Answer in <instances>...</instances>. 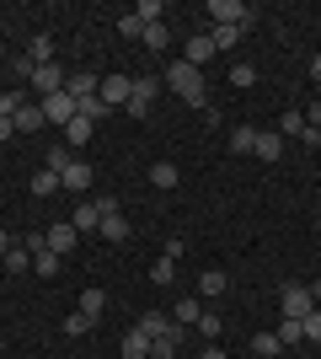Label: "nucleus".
I'll return each instance as SVG.
<instances>
[{
    "mask_svg": "<svg viewBox=\"0 0 321 359\" xmlns=\"http://www.w3.org/2000/svg\"><path fill=\"white\" fill-rule=\"evenodd\" d=\"M166 86L177 91L187 107H199V113H204V102H209V97H204V70H199V65L171 60V65H166Z\"/></svg>",
    "mask_w": 321,
    "mask_h": 359,
    "instance_id": "f257e3e1",
    "label": "nucleus"
},
{
    "mask_svg": "<svg viewBox=\"0 0 321 359\" xmlns=\"http://www.w3.org/2000/svg\"><path fill=\"white\" fill-rule=\"evenodd\" d=\"M204 16H209V27H241V32H252V22H257L246 0H209Z\"/></svg>",
    "mask_w": 321,
    "mask_h": 359,
    "instance_id": "f03ea898",
    "label": "nucleus"
},
{
    "mask_svg": "<svg viewBox=\"0 0 321 359\" xmlns=\"http://www.w3.org/2000/svg\"><path fill=\"white\" fill-rule=\"evenodd\" d=\"M155 91H161L155 75H134V91H129V107H123V113H129V118H145L150 102H155Z\"/></svg>",
    "mask_w": 321,
    "mask_h": 359,
    "instance_id": "7ed1b4c3",
    "label": "nucleus"
},
{
    "mask_svg": "<svg viewBox=\"0 0 321 359\" xmlns=\"http://www.w3.org/2000/svg\"><path fill=\"white\" fill-rule=\"evenodd\" d=\"M278 306H284V316H300V322H306V316L316 311V300H311V285H284Z\"/></svg>",
    "mask_w": 321,
    "mask_h": 359,
    "instance_id": "20e7f679",
    "label": "nucleus"
},
{
    "mask_svg": "<svg viewBox=\"0 0 321 359\" xmlns=\"http://www.w3.org/2000/svg\"><path fill=\"white\" fill-rule=\"evenodd\" d=\"M129 91H134V81H129V75L118 70V75H102V86H97V97H102L107 107H118V102L129 107Z\"/></svg>",
    "mask_w": 321,
    "mask_h": 359,
    "instance_id": "39448f33",
    "label": "nucleus"
},
{
    "mask_svg": "<svg viewBox=\"0 0 321 359\" xmlns=\"http://www.w3.org/2000/svg\"><path fill=\"white\" fill-rule=\"evenodd\" d=\"M38 107H43V118H48V123H59V129L76 118V97H70V91H54V97H43Z\"/></svg>",
    "mask_w": 321,
    "mask_h": 359,
    "instance_id": "423d86ee",
    "label": "nucleus"
},
{
    "mask_svg": "<svg viewBox=\"0 0 321 359\" xmlns=\"http://www.w3.org/2000/svg\"><path fill=\"white\" fill-rule=\"evenodd\" d=\"M92 182H97V172H92L86 161H70V166L59 172V188H70V194H86Z\"/></svg>",
    "mask_w": 321,
    "mask_h": 359,
    "instance_id": "0eeeda50",
    "label": "nucleus"
},
{
    "mask_svg": "<svg viewBox=\"0 0 321 359\" xmlns=\"http://www.w3.org/2000/svg\"><path fill=\"white\" fill-rule=\"evenodd\" d=\"M32 91H38V97L64 91V70H59V65H38V70H32Z\"/></svg>",
    "mask_w": 321,
    "mask_h": 359,
    "instance_id": "6e6552de",
    "label": "nucleus"
},
{
    "mask_svg": "<svg viewBox=\"0 0 321 359\" xmlns=\"http://www.w3.org/2000/svg\"><path fill=\"white\" fill-rule=\"evenodd\" d=\"M284 145H290V140L278 135V129H257V145H252V156H257V161H278V156H284Z\"/></svg>",
    "mask_w": 321,
    "mask_h": 359,
    "instance_id": "1a4fd4ad",
    "label": "nucleus"
},
{
    "mask_svg": "<svg viewBox=\"0 0 321 359\" xmlns=\"http://www.w3.org/2000/svg\"><path fill=\"white\" fill-rule=\"evenodd\" d=\"M76 236H80V231H76V225H70V220H59V225H48V252H59V257H70V252H76Z\"/></svg>",
    "mask_w": 321,
    "mask_h": 359,
    "instance_id": "9d476101",
    "label": "nucleus"
},
{
    "mask_svg": "<svg viewBox=\"0 0 321 359\" xmlns=\"http://www.w3.org/2000/svg\"><path fill=\"white\" fill-rule=\"evenodd\" d=\"M97 86H102V75H92V70H76V75H64V91H70L76 102H86V97H97Z\"/></svg>",
    "mask_w": 321,
    "mask_h": 359,
    "instance_id": "9b49d317",
    "label": "nucleus"
},
{
    "mask_svg": "<svg viewBox=\"0 0 321 359\" xmlns=\"http://www.w3.org/2000/svg\"><path fill=\"white\" fill-rule=\"evenodd\" d=\"M183 60H187V65H199V70H204V65L214 60V43H209V32H193V38H187Z\"/></svg>",
    "mask_w": 321,
    "mask_h": 359,
    "instance_id": "f8f14e48",
    "label": "nucleus"
},
{
    "mask_svg": "<svg viewBox=\"0 0 321 359\" xmlns=\"http://www.w3.org/2000/svg\"><path fill=\"white\" fill-rule=\"evenodd\" d=\"M11 123H16V135H38V129H43L48 118H43V107H38V102H27V107H22V113H16Z\"/></svg>",
    "mask_w": 321,
    "mask_h": 359,
    "instance_id": "ddd939ff",
    "label": "nucleus"
},
{
    "mask_svg": "<svg viewBox=\"0 0 321 359\" xmlns=\"http://www.w3.org/2000/svg\"><path fill=\"white\" fill-rule=\"evenodd\" d=\"M134 332H145V338L155 344V338H166V332H171V316H161V311H145V316H139V327H134Z\"/></svg>",
    "mask_w": 321,
    "mask_h": 359,
    "instance_id": "4468645a",
    "label": "nucleus"
},
{
    "mask_svg": "<svg viewBox=\"0 0 321 359\" xmlns=\"http://www.w3.org/2000/svg\"><path fill=\"white\" fill-rule=\"evenodd\" d=\"M27 60H32V70H38V65H54V38H48V32H38L27 43Z\"/></svg>",
    "mask_w": 321,
    "mask_h": 359,
    "instance_id": "2eb2a0df",
    "label": "nucleus"
},
{
    "mask_svg": "<svg viewBox=\"0 0 321 359\" xmlns=\"http://www.w3.org/2000/svg\"><path fill=\"white\" fill-rule=\"evenodd\" d=\"M107 241H129V220H123V210H113V215H102V225H97Z\"/></svg>",
    "mask_w": 321,
    "mask_h": 359,
    "instance_id": "dca6fc26",
    "label": "nucleus"
},
{
    "mask_svg": "<svg viewBox=\"0 0 321 359\" xmlns=\"http://www.w3.org/2000/svg\"><path fill=\"white\" fill-rule=\"evenodd\" d=\"M199 316H204V306L193 295L187 300H177V311H171V322H177V327H199Z\"/></svg>",
    "mask_w": 321,
    "mask_h": 359,
    "instance_id": "f3484780",
    "label": "nucleus"
},
{
    "mask_svg": "<svg viewBox=\"0 0 321 359\" xmlns=\"http://www.w3.org/2000/svg\"><path fill=\"white\" fill-rule=\"evenodd\" d=\"M252 145H257V129H252V123H236V129H230V150H236V156H252Z\"/></svg>",
    "mask_w": 321,
    "mask_h": 359,
    "instance_id": "a211bd4d",
    "label": "nucleus"
},
{
    "mask_svg": "<svg viewBox=\"0 0 321 359\" xmlns=\"http://www.w3.org/2000/svg\"><path fill=\"white\" fill-rule=\"evenodd\" d=\"M225 285H230V273H220V269L199 273V295H225Z\"/></svg>",
    "mask_w": 321,
    "mask_h": 359,
    "instance_id": "6ab92c4d",
    "label": "nucleus"
},
{
    "mask_svg": "<svg viewBox=\"0 0 321 359\" xmlns=\"http://www.w3.org/2000/svg\"><path fill=\"white\" fill-rule=\"evenodd\" d=\"M252 354H257V359H278V354H284L278 332H257V338H252Z\"/></svg>",
    "mask_w": 321,
    "mask_h": 359,
    "instance_id": "aec40b11",
    "label": "nucleus"
},
{
    "mask_svg": "<svg viewBox=\"0 0 321 359\" xmlns=\"http://www.w3.org/2000/svg\"><path fill=\"white\" fill-rule=\"evenodd\" d=\"M70 225H76V231H97V225H102V204H97V198H92V204H80Z\"/></svg>",
    "mask_w": 321,
    "mask_h": 359,
    "instance_id": "412c9836",
    "label": "nucleus"
},
{
    "mask_svg": "<svg viewBox=\"0 0 321 359\" xmlns=\"http://www.w3.org/2000/svg\"><path fill=\"white\" fill-rule=\"evenodd\" d=\"M278 344H284V348L306 344V322H300V316H284V327H278Z\"/></svg>",
    "mask_w": 321,
    "mask_h": 359,
    "instance_id": "4be33fe9",
    "label": "nucleus"
},
{
    "mask_svg": "<svg viewBox=\"0 0 321 359\" xmlns=\"http://www.w3.org/2000/svg\"><path fill=\"white\" fill-rule=\"evenodd\" d=\"M92 129H97V123H92V118H80V113H76V118L64 123V140H70V145H86V140H92Z\"/></svg>",
    "mask_w": 321,
    "mask_h": 359,
    "instance_id": "5701e85b",
    "label": "nucleus"
},
{
    "mask_svg": "<svg viewBox=\"0 0 321 359\" xmlns=\"http://www.w3.org/2000/svg\"><path fill=\"white\" fill-rule=\"evenodd\" d=\"M150 182H155V188H177V182H183V172H177L171 161H155V166H150Z\"/></svg>",
    "mask_w": 321,
    "mask_h": 359,
    "instance_id": "b1692460",
    "label": "nucleus"
},
{
    "mask_svg": "<svg viewBox=\"0 0 321 359\" xmlns=\"http://www.w3.org/2000/svg\"><path fill=\"white\" fill-rule=\"evenodd\" d=\"M0 263H6V273H27V269H32V252L22 247V241H16V247H11L6 257H0Z\"/></svg>",
    "mask_w": 321,
    "mask_h": 359,
    "instance_id": "393cba45",
    "label": "nucleus"
},
{
    "mask_svg": "<svg viewBox=\"0 0 321 359\" xmlns=\"http://www.w3.org/2000/svg\"><path fill=\"white\" fill-rule=\"evenodd\" d=\"M166 38H171V32H166V22H150V27L139 32V43H145V48H155V54L166 48Z\"/></svg>",
    "mask_w": 321,
    "mask_h": 359,
    "instance_id": "a878e982",
    "label": "nucleus"
},
{
    "mask_svg": "<svg viewBox=\"0 0 321 359\" xmlns=\"http://www.w3.org/2000/svg\"><path fill=\"white\" fill-rule=\"evenodd\" d=\"M59 263H64L59 252H38V257H32V273H38V279H54V273H59Z\"/></svg>",
    "mask_w": 321,
    "mask_h": 359,
    "instance_id": "bb28decb",
    "label": "nucleus"
},
{
    "mask_svg": "<svg viewBox=\"0 0 321 359\" xmlns=\"http://www.w3.org/2000/svg\"><path fill=\"white\" fill-rule=\"evenodd\" d=\"M123 359H150V338H145V332H129V338H123Z\"/></svg>",
    "mask_w": 321,
    "mask_h": 359,
    "instance_id": "cd10ccee",
    "label": "nucleus"
},
{
    "mask_svg": "<svg viewBox=\"0 0 321 359\" xmlns=\"http://www.w3.org/2000/svg\"><path fill=\"white\" fill-rule=\"evenodd\" d=\"M76 113H80V118H92V123H102L107 113H113V107H107L102 97H86V102H76Z\"/></svg>",
    "mask_w": 321,
    "mask_h": 359,
    "instance_id": "c85d7f7f",
    "label": "nucleus"
},
{
    "mask_svg": "<svg viewBox=\"0 0 321 359\" xmlns=\"http://www.w3.org/2000/svg\"><path fill=\"white\" fill-rule=\"evenodd\" d=\"M80 311H86V316L97 322V316L107 311V290H86V295H80Z\"/></svg>",
    "mask_w": 321,
    "mask_h": 359,
    "instance_id": "c756f323",
    "label": "nucleus"
},
{
    "mask_svg": "<svg viewBox=\"0 0 321 359\" xmlns=\"http://www.w3.org/2000/svg\"><path fill=\"white\" fill-rule=\"evenodd\" d=\"M27 102H32L27 91H6V97H0V118H16V113H22Z\"/></svg>",
    "mask_w": 321,
    "mask_h": 359,
    "instance_id": "7c9ffc66",
    "label": "nucleus"
},
{
    "mask_svg": "<svg viewBox=\"0 0 321 359\" xmlns=\"http://www.w3.org/2000/svg\"><path fill=\"white\" fill-rule=\"evenodd\" d=\"M32 194H38V198H48V194H59V172H48V166H43V172H38V177H32Z\"/></svg>",
    "mask_w": 321,
    "mask_h": 359,
    "instance_id": "2f4dec72",
    "label": "nucleus"
},
{
    "mask_svg": "<svg viewBox=\"0 0 321 359\" xmlns=\"http://www.w3.org/2000/svg\"><path fill=\"white\" fill-rule=\"evenodd\" d=\"M236 38H241V27H209V43H214V54H220V48H236Z\"/></svg>",
    "mask_w": 321,
    "mask_h": 359,
    "instance_id": "473e14b6",
    "label": "nucleus"
},
{
    "mask_svg": "<svg viewBox=\"0 0 321 359\" xmlns=\"http://www.w3.org/2000/svg\"><path fill=\"white\" fill-rule=\"evenodd\" d=\"M278 135H284V140L306 135V113H284V118H278Z\"/></svg>",
    "mask_w": 321,
    "mask_h": 359,
    "instance_id": "72a5a7b5",
    "label": "nucleus"
},
{
    "mask_svg": "<svg viewBox=\"0 0 321 359\" xmlns=\"http://www.w3.org/2000/svg\"><path fill=\"white\" fill-rule=\"evenodd\" d=\"M150 279H155V285H161V290H166L171 279H177V263H171V257H155V269H150Z\"/></svg>",
    "mask_w": 321,
    "mask_h": 359,
    "instance_id": "f704fd0d",
    "label": "nucleus"
},
{
    "mask_svg": "<svg viewBox=\"0 0 321 359\" xmlns=\"http://www.w3.org/2000/svg\"><path fill=\"white\" fill-rule=\"evenodd\" d=\"M80 332H92V316H86V311H70V316H64V338H80Z\"/></svg>",
    "mask_w": 321,
    "mask_h": 359,
    "instance_id": "c9c22d12",
    "label": "nucleus"
},
{
    "mask_svg": "<svg viewBox=\"0 0 321 359\" xmlns=\"http://www.w3.org/2000/svg\"><path fill=\"white\" fill-rule=\"evenodd\" d=\"M230 86H257V70H252V65H230Z\"/></svg>",
    "mask_w": 321,
    "mask_h": 359,
    "instance_id": "e433bc0d",
    "label": "nucleus"
},
{
    "mask_svg": "<svg viewBox=\"0 0 321 359\" xmlns=\"http://www.w3.org/2000/svg\"><path fill=\"white\" fill-rule=\"evenodd\" d=\"M134 16L145 22V27H150V22H161L166 11H161V0H139V6H134Z\"/></svg>",
    "mask_w": 321,
    "mask_h": 359,
    "instance_id": "4c0bfd02",
    "label": "nucleus"
},
{
    "mask_svg": "<svg viewBox=\"0 0 321 359\" xmlns=\"http://www.w3.org/2000/svg\"><path fill=\"white\" fill-rule=\"evenodd\" d=\"M139 32H145V22H139L134 11H129V16H118V38H139Z\"/></svg>",
    "mask_w": 321,
    "mask_h": 359,
    "instance_id": "58836bf2",
    "label": "nucleus"
},
{
    "mask_svg": "<svg viewBox=\"0 0 321 359\" xmlns=\"http://www.w3.org/2000/svg\"><path fill=\"white\" fill-rule=\"evenodd\" d=\"M70 161H76V156H70V150H64V145H54V150H48V172H64V166H70Z\"/></svg>",
    "mask_w": 321,
    "mask_h": 359,
    "instance_id": "ea45409f",
    "label": "nucleus"
},
{
    "mask_svg": "<svg viewBox=\"0 0 321 359\" xmlns=\"http://www.w3.org/2000/svg\"><path fill=\"white\" fill-rule=\"evenodd\" d=\"M306 344H321V306L306 316Z\"/></svg>",
    "mask_w": 321,
    "mask_h": 359,
    "instance_id": "a19ab883",
    "label": "nucleus"
},
{
    "mask_svg": "<svg viewBox=\"0 0 321 359\" xmlns=\"http://www.w3.org/2000/svg\"><path fill=\"white\" fill-rule=\"evenodd\" d=\"M199 332L214 344V338H220V316H209V311H204V316H199Z\"/></svg>",
    "mask_w": 321,
    "mask_h": 359,
    "instance_id": "79ce46f5",
    "label": "nucleus"
},
{
    "mask_svg": "<svg viewBox=\"0 0 321 359\" xmlns=\"http://www.w3.org/2000/svg\"><path fill=\"white\" fill-rule=\"evenodd\" d=\"M183 252H187V241H183V236H171V241H166V252H161V257H171V263H177Z\"/></svg>",
    "mask_w": 321,
    "mask_h": 359,
    "instance_id": "37998d69",
    "label": "nucleus"
},
{
    "mask_svg": "<svg viewBox=\"0 0 321 359\" xmlns=\"http://www.w3.org/2000/svg\"><path fill=\"white\" fill-rule=\"evenodd\" d=\"M306 129H316V135H321V102L306 107Z\"/></svg>",
    "mask_w": 321,
    "mask_h": 359,
    "instance_id": "c03bdc74",
    "label": "nucleus"
},
{
    "mask_svg": "<svg viewBox=\"0 0 321 359\" xmlns=\"http://www.w3.org/2000/svg\"><path fill=\"white\" fill-rule=\"evenodd\" d=\"M11 247H16V241H11V231H6V225H0V257L11 252Z\"/></svg>",
    "mask_w": 321,
    "mask_h": 359,
    "instance_id": "a18cd8bd",
    "label": "nucleus"
},
{
    "mask_svg": "<svg viewBox=\"0 0 321 359\" xmlns=\"http://www.w3.org/2000/svg\"><path fill=\"white\" fill-rule=\"evenodd\" d=\"M11 135H16V123H11V118H0V145H6Z\"/></svg>",
    "mask_w": 321,
    "mask_h": 359,
    "instance_id": "49530a36",
    "label": "nucleus"
},
{
    "mask_svg": "<svg viewBox=\"0 0 321 359\" xmlns=\"http://www.w3.org/2000/svg\"><path fill=\"white\" fill-rule=\"evenodd\" d=\"M204 359H230V354H225L220 344H209V348H204Z\"/></svg>",
    "mask_w": 321,
    "mask_h": 359,
    "instance_id": "de8ad7c7",
    "label": "nucleus"
},
{
    "mask_svg": "<svg viewBox=\"0 0 321 359\" xmlns=\"http://www.w3.org/2000/svg\"><path fill=\"white\" fill-rule=\"evenodd\" d=\"M311 75H316V81H321V54H316V60H311Z\"/></svg>",
    "mask_w": 321,
    "mask_h": 359,
    "instance_id": "09e8293b",
    "label": "nucleus"
},
{
    "mask_svg": "<svg viewBox=\"0 0 321 359\" xmlns=\"http://www.w3.org/2000/svg\"><path fill=\"white\" fill-rule=\"evenodd\" d=\"M311 300H316V306H321V279H316V285H311Z\"/></svg>",
    "mask_w": 321,
    "mask_h": 359,
    "instance_id": "8fccbe9b",
    "label": "nucleus"
},
{
    "mask_svg": "<svg viewBox=\"0 0 321 359\" xmlns=\"http://www.w3.org/2000/svg\"><path fill=\"white\" fill-rule=\"evenodd\" d=\"M316 236H321V215H316Z\"/></svg>",
    "mask_w": 321,
    "mask_h": 359,
    "instance_id": "3c124183",
    "label": "nucleus"
},
{
    "mask_svg": "<svg viewBox=\"0 0 321 359\" xmlns=\"http://www.w3.org/2000/svg\"><path fill=\"white\" fill-rule=\"evenodd\" d=\"M0 354H6V338H0Z\"/></svg>",
    "mask_w": 321,
    "mask_h": 359,
    "instance_id": "603ef678",
    "label": "nucleus"
},
{
    "mask_svg": "<svg viewBox=\"0 0 321 359\" xmlns=\"http://www.w3.org/2000/svg\"><path fill=\"white\" fill-rule=\"evenodd\" d=\"M316 145H321V140H316Z\"/></svg>",
    "mask_w": 321,
    "mask_h": 359,
    "instance_id": "864d4df0",
    "label": "nucleus"
}]
</instances>
